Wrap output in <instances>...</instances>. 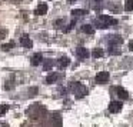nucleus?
<instances>
[{
  "label": "nucleus",
  "mask_w": 133,
  "mask_h": 127,
  "mask_svg": "<svg viewBox=\"0 0 133 127\" xmlns=\"http://www.w3.org/2000/svg\"><path fill=\"white\" fill-rule=\"evenodd\" d=\"M4 36H6V32H4L3 29H0V40H2V39H3Z\"/></svg>",
  "instance_id": "nucleus-25"
},
{
  "label": "nucleus",
  "mask_w": 133,
  "mask_h": 127,
  "mask_svg": "<svg viewBox=\"0 0 133 127\" xmlns=\"http://www.w3.org/2000/svg\"><path fill=\"white\" fill-rule=\"evenodd\" d=\"M49 127H62V117L59 113H52L50 114Z\"/></svg>",
  "instance_id": "nucleus-4"
},
{
  "label": "nucleus",
  "mask_w": 133,
  "mask_h": 127,
  "mask_svg": "<svg viewBox=\"0 0 133 127\" xmlns=\"http://www.w3.org/2000/svg\"><path fill=\"white\" fill-rule=\"evenodd\" d=\"M9 109H10L9 104H0V116H3V114H4V113H6Z\"/></svg>",
  "instance_id": "nucleus-22"
},
{
  "label": "nucleus",
  "mask_w": 133,
  "mask_h": 127,
  "mask_svg": "<svg viewBox=\"0 0 133 127\" xmlns=\"http://www.w3.org/2000/svg\"><path fill=\"white\" fill-rule=\"evenodd\" d=\"M13 47H15V41H9V43H6V44L2 46V50H3V52H7V50L13 49Z\"/></svg>",
  "instance_id": "nucleus-20"
},
{
  "label": "nucleus",
  "mask_w": 133,
  "mask_h": 127,
  "mask_svg": "<svg viewBox=\"0 0 133 127\" xmlns=\"http://www.w3.org/2000/svg\"><path fill=\"white\" fill-rule=\"evenodd\" d=\"M44 113H46V109L39 103H33L32 106L26 110V114L29 116V118H32V120H35V121L42 120V118L44 117Z\"/></svg>",
  "instance_id": "nucleus-1"
},
{
  "label": "nucleus",
  "mask_w": 133,
  "mask_h": 127,
  "mask_svg": "<svg viewBox=\"0 0 133 127\" xmlns=\"http://www.w3.org/2000/svg\"><path fill=\"white\" fill-rule=\"evenodd\" d=\"M23 127H32V126H23Z\"/></svg>",
  "instance_id": "nucleus-29"
},
{
  "label": "nucleus",
  "mask_w": 133,
  "mask_h": 127,
  "mask_svg": "<svg viewBox=\"0 0 133 127\" xmlns=\"http://www.w3.org/2000/svg\"><path fill=\"white\" fill-rule=\"evenodd\" d=\"M69 64H70V59L69 57H60L57 60V66L60 67V69H66Z\"/></svg>",
  "instance_id": "nucleus-13"
},
{
  "label": "nucleus",
  "mask_w": 133,
  "mask_h": 127,
  "mask_svg": "<svg viewBox=\"0 0 133 127\" xmlns=\"http://www.w3.org/2000/svg\"><path fill=\"white\" fill-rule=\"evenodd\" d=\"M47 9H49V7H47V4H46V3H40L37 7H36L35 13H36L37 16H44V15L47 13Z\"/></svg>",
  "instance_id": "nucleus-11"
},
{
  "label": "nucleus",
  "mask_w": 133,
  "mask_h": 127,
  "mask_svg": "<svg viewBox=\"0 0 133 127\" xmlns=\"http://www.w3.org/2000/svg\"><path fill=\"white\" fill-rule=\"evenodd\" d=\"M57 79H59L57 73H50V74L46 77V81H47V84H53L55 81H57Z\"/></svg>",
  "instance_id": "nucleus-14"
},
{
  "label": "nucleus",
  "mask_w": 133,
  "mask_h": 127,
  "mask_svg": "<svg viewBox=\"0 0 133 127\" xmlns=\"http://www.w3.org/2000/svg\"><path fill=\"white\" fill-rule=\"evenodd\" d=\"M116 91V94L119 96V97L122 98V100H126L127 97H129V93L126 91V89H123V87H120V86H117V87H115L113 89Z\"/></svg>",
  "instance_id": "nucleus-8"
},
{
  "label": "nucleus",
  "mask_w": 133,
  "mask_h": 127,
  "mask_svg": "<svg viewBox=\"0 0 133 127\" xmlns=\"http://www.w3.org/2000/svg\"><path fill=\"white\" fill-rule=\"evenodd\" d=\"M82 32L86 33V34H93V33H95V29H93L90 24H83V26H82Z\"/></svg>",
  "instance_id": "nucleus-17"
},
{
  "label": "nucleus",
  "mask_w": 133,
  "mask_h": 127,
  "mask_svg": "<svg viewBox=\"0 0 133 127\" xmlns=\"http://www.w3.org/2000/svg\"><path fill=\"white\" fill-rule=\"evenodd\" d=\"M124 10H126V12H132L133 10V0H126V3H124Z\"/></svg>",
  "instance_id": "nucleus-19"
},
{
  "label": "nucleus",
  "mask_w": 133,
  "mask_h": 127,
  "mask_svg": "<svg viewBox=\"0 0 133 127\" xmlns=\"http://www.w3.org/2000/svg\"><path fill=\"white\" fill-rule=\"evenodd\" d=\"M76 0H69V3H75Z\"/></svg>",
  "instance_id": "nucleus-27"
},
{
  "label": "nucleus",
  "mask_w": 133,
  "mask_h": 127,
  "mask_svg": "<svg viewBox=\"0 0 133 127\" xmlns=\"http://www.w3.org/2000/svg\"><path fill=\"white\" fill-rule=\"evenodd\" d=\"M20 44L23 47H26V49H30L32 47V39L29 37V34H23L20 37Z\"/></svg>",
  "instance_id": "nucleus-10"
},
{
  "label": "nucleus",
  "mask_w": 133,
  "mask_h": 127,
  "mask_svg": "<svg viewBox=\"0 0 133 127\" xmlns=\"http://www.w3.org/2000/svg\"><path fill=\"white\" fill-rule=\"evenodd\" d=\"M42 61H43V56H42L40 53H36V54L33 56L32 59H30V63H32V66H39Z\"/></svg>",
  "instance_id": "nucleus-12"
},
{
  "label": "nucleus",
  "mask_w": 133,
  "mask_h": 127,
  "mask_svg": "<svg viewBox=\"0 0 133 127\" xmlns=\"http://www.w3.org/2000/svg\"><path fill=\"white\" fill-rule=\"evenodd\" d=\"M115 24H117V20L113 19L112 16H107V15H100L95 20V26L97 29H107V27L115 26Z\"/></svg>",
  "instance_id": "nucleus-2"
},
{
  "label": "nucleus",
  "mask_w": 133,
  "mask_h": 127,
  "mask_svg": "<svg viewBox=\"0 0 133 127\" xmlns=\"http://www.w3.org/2000/svg\"><path fill=\"white\" fill-rule=\"evenodd\" d=\"M122 107H123V103H120V101H112L109 104V111L110 113H119L122 110Z\"/></svg>",
  "instance_id": "nucleus-6"
},
{
  "label": "nucleus",
  "mask_w": 133,
  "mask_h": 127,
  "mask_svg": "<svg viewBox=\"0 0 133 127\" xmlns=\"http://www.w3.org/2000/svg\"><path fill=\"white\" fill-rule=\"evenodd\" d=\"M84 15H87V12H86V10H83V9L72 10V16H73V17H80V16H84Z\"/></svg>",
  "instance_id": "nucleus-16"
},
{
  "label": "nucleus",
  "mask_w": 133,
  "mask_h": 127,
  "mask_svg": "<svg viewBox=\"0 0 133 127\" xmlns=\"http://www.w3.org/2000/svg\"><path fill=\"white\" fill-rule=\"evenodd\" d=\"M129 49L133 52V40H130V41H129Z\"/></svg>",
  "instance_id": "nucleus-26"
},
{
  "label": "nucleus",
  "mask_w": 133,
  "mask_h": 127,
  "mask_svg": "<svg viewBox=\"0 0 133 127\" xmlns=\"http://www.w3.org/2000/svg\"><path fill=\"white\" fill-rule=\"evenodd\" d=\"M109 77H110V74L107 72H100V73H97V74H96V83L104 84V83H107V81H109Z\"/></svg>",
  "instance_id": "nucleus-5"
},
{
  "label": "nucleus",
  "mask_w": 133,
  "mask_h": 127,
  "mask_svg": "<svg viewBox=\"0 0 133 127\" xmlns=\"http://www.w3.org/2000/svg\"><path fill=\"white\" fill-rule=\"evenodd\" d=\"M96 2H100V0H96Z\"/></svg>",
  "instance_id": "nucleus-30"
},
{
  "label": "nucleus",
  "mask_w": 133,
  "mask_h": 127,
  "mask_svg": "<svg viewBox=\"0 0 133 127\" xmlns=\"http://www.w3.org/2000/svg\"><path fill=\"white\" fill-rule=\"evenodd\" d=\"M69 89H70V91H73L76 98H82L87 94V89L82 83H79V81H72L69 84Z\"/></svg>",
  "instance_id": "nucleus-3"
},
{
  "label": "nucleus",
  "mask_w": 133,
  "mask_h": 127,
  "mask_svg": "<svg viewBox=\"0 0 133 127\" xmlns=\"http://www.w3.org/2000/svg\"><path fill=\"white\" fill-rule=\"evenodd\" d=\"M63 23H64V19H59V20H56L55 27H56V29H59V27H62V26H63Z\"/></svg>",
  "instance_id": "nucleus-23"
},
{
  "label": "nucleus",
  "mask_w": 133,
  "mask_h": 127,
  "mask_svg": "<svg viewBox=\"0 0 133 127\" xmlns=\"http://www.w3.org/2000/svg\"><path fill=\"white\" fill-rule=\"evenodd\" d=\"M52 66H53V60H50V59H47V60H43V70L52 69Z\"/></svg>",
  "instance_id": "nucleus-18"
},
{
  "label": "nucleus",
  "mask_w": 133,
  "mask_h": 127,
  "mask_svg": "<svg viewBox=\"0 0 133 127\" xmlns=\"http://www.w3.org/2000/svg\"><path fill=\"white\" fill-rule=\"evenodd\" d=\"M76 54H77V57H80V59H87L89 57V50H87L86 47H83V46H79L77 49H76Z\"/></svg>",
  "instance_id": "nucleus-9"
},
{
  "label": "nucleus",
  "mask_w": 133,
  "mask_h": 127,
  "mask_svg": "<svg viewBox=\"0 0 133 127\" xmlns=\"http://www.w3.org/2000/svg\"><path fill=\"white\" fill-rule=\"evenodd\" d=\"M107 41H109L110 46H119V44H122L123 39H122L119 34H113V36H110V37L107 39Z\"/></svg>",
  "instance_id": "nucleus-7"
},
{
  "label": "nucleus",
  "mask_w": 133,
  "mask_h": 127,
  "mask_svg": "<svg viewBox=\"0 0 133 127\" xmlns=\"http://www.w3.org/2000/svg\"><path fill=\"white\" fill-rule=\"evenodd\" d=\"M103 54H104V52L102 49H99V47H96V49H93L92 50V56L95 59H100V57H103Z\"/></svg>",
  "instance_id": "nucleus-15"
},
{
  "label": "nucleus",
  "mask_w": 133,
  "mask_h": 127,
  "mask_svg": "<svg viewBox=\"0 0 133 127\" xmlns=\"http://www.w3.org/2000/svg\"><path fill=\"white\" fill-rule=\"evenodd\" d=\"M109 53L110 54H119V53H120V49H119L117 46H110L109 47Z\"/></svg>",
  "instance_id": "nucleus-21"
},
{
  "label": "nucleus",
  "mask_w": 133,
  "mask_h": 127,
  "mask_svg": "<svg viewBox=\"0 0 133 127\" xmlns=\"http://www.w3.org/2000/svg\"><path fill=\"white\" fill-rule=\"evenodd\" d=\"M13 2H20V0H13Z\"/></svg>",
  "instance_id": "nucleus-28"
},
{
  "label": "nucleus",
  "mask_w": 133,
  "mask_h": 127,
  "mask_svg": "<svg viewBox=\"0 0 133 127\" xmlns=\"http://www.w3.org/2000/svg\"><path fill=\"white\" fill-rule=\"evenodd\" d=\"M29 96H30V97H32V96H36V94H37V87H30V89H29Z\"/></svg>",
  "instance_id": "nucleus-24"
}]
</instances>
